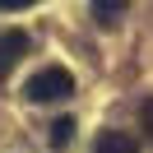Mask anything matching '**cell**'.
<instances>
[{
    "mask_svg": "<svg viewBox=\"0 0 153 153\" xmlns=\"http://www.w3.org/2000/svg\"><path fill=\"white\" fill-rule=\"evenodd\" d=\"M74 116H60V121H51V149H70L74 144Z\"/></svg>",
    "mask_w": 153,
    "mask_h": 153,
    "instance_id": "5",
    "label": "cell"
},
{
    "mask_svg": "<svg viewBox=\"0 0 153 153\" xmlns=\"http://www.w3.org/2000/svg\"><path fill=\"white\" fill-rule=\"evenodd\" d=\"M88 10H93V19L102 23V28H116L121 14L130 10V0H88Z\"/></svg>",
    "mask_w": 153,
    "mask_h": 153,
    "instance_id": "3",
    "label": "cell"
},
{
    "mask_svg": "<svg viewBox=\"0 0 153 153\" xmlns=\"http://www.w3.org/2000/svg\"><path fill=\"white\" fill-rule=\"evenodd\" d=\"M23 93H28L33 102H60V97L74 93V74H70L65 65H47V70H37V74L28 79Z\"/></svg>",
    "mask_w": 153,
    "mask_h": 153,
    "instance_id": "1",
    "label": "cell"
},
{
    "mask_svg": "<svg viewBox=\"0 0 153 153\" xmlns=\"http://www.w3.org/2000/svg\"><path fill=\"white\" fill-rule=\"evenodd\" d=\"M144 125H149V134H153V102H144Z\"/></svg>",
    "mask_w": 153,
    "mask_h": 153,
    "instance_id": "7",
    "label": "cell"
},
{
    "mask_svg": "<svg viewBox=\"0 0 153 153\" xmlns=\"http://www.w3.org/2000/svg\"><path fill=\"white\" fill-rule=\"evenodd\" d=\"M93 153H139V149H134V139L125 130H102L97 144H93Z\"/></svg>",
    "mask_w": 153,
    "mask_h": 153,
    "instance_id": "4",
    "label": "cell"
},
{
    "mask_svg": "<svg viewBox=\"0 0 153 153\" xmlns=\"http://www.w3.org/2000/svg\"><path fill=\"white\" fill-rule=\"evenodd\" d=\"M28 47H33L28 33H19V28H14V33H0V79H10V70L28 56Z\"/></svg>",
    "mask_w": 153,
    "mask_h": 153,
    "instance_id": "2",
    "label": "cell"
},
{
    "mask_svg": "<svg viewBox=\"0 0 153 153\" xmlns=\"http://www.w3.org/2000/svg\"><path fill=\"white\" fill-rule=\"evenodd\" d=\"M28 5H37V0H0V10H28Z\"/></svg>",
    "mask_w": 153,
    "mask_h": 153,
    "instance_id": "6",
    "label": "cell"
}]
</instances>
